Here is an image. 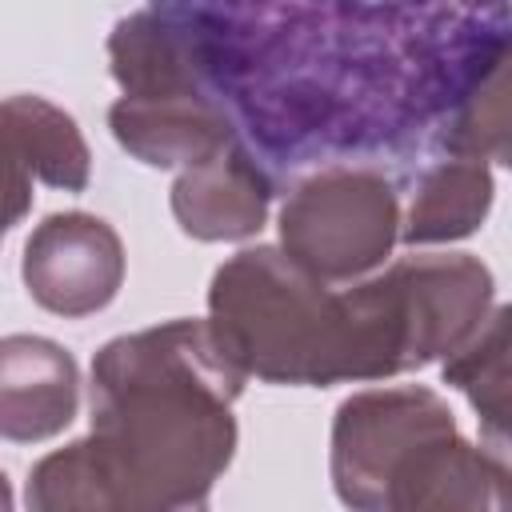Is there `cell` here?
Returning <instances> with one entry per match:
<instances>
[{
  "instance_id": "obj_13",
  "label": "cell",
  "mask_w": 512,
  "mask_h": 512,
  "mask_svg": "<svg viewBox=\"0 0 512 512\" xmlns=\"http://www.w3.org/2000/svg\"><path fill=\"white\" fill-rule=\"evenodd\" d=\"M508 316L512 312L504 304H492L484 324L452 356H444L440 368L444 384L468 396L496 448H504L508 436Z\"/></svg>"
},
{
  "instance_id": "obj_7",
  "label": "cell",
  "mask_w": 512,
  "mask_h": 512,
  "mask_svg": "<svg viewBox=\"0 0 512 512\" xmlns=\"http://www.w3.org/2000/svg\"><path fill=\"white\" fill-rule=\"evenodd\" d=\"M108 68L124 96H192L212 88V36L176 8L124 16L108 36Z\"/></svg>"
},
{
  "instance_id": "obj_3",
  "label": "cell",
  "mask_w": 512,
  "mask_h": 512,
  "mask_svg": "<svg viewBox=\"0 0 512 512\" xmlns=\"http://www.w3.org/2000/svg\"><path fill=\"white\" fill-rule=\"evenodd\" d=\"M208 328L224 356L264 384H344V304L280 244L228 256L208 284Z\"/></svg>"
},
{
  "instance_id": "obj_12",
  "label": "cell",
  "mask_w": 512,
  "mask_h": 512,
  "mask_svg": "<svg viewBox=\"0 0 512 512\" xmlns=\"http://www.w3.org/2000/svg\"><path fill=\"white\" fill-rule=\"evenodd\" d=\"M0 132L32 172V180L84 192L92 180V152L80 124L44 96H4L0 100Z\"/></svg>"
},
{
  "instance_id": "obj_1",
  "label": "cell",
  "mask_w": 512,
  "mask_h": 512,
  "mask_svg": "<svg viewBox=\"0 0 512 512\" xmlns=\"http://www.w3.org/2000/svg\"><path fill=\"white\" fill-rule=\"evenodd\" d=\"M244 372L208 320H168L108 340L92 360L88 436L28 476L32 512L204 508L236 456Z\"/></svg>"
},
{
  "instance_id": "obj_11",
  "label": "cell",
  "mask_w": 512,
  "mask_h": 512,
  "mask_svg": "<svg viewBox=\"0 0 512 512\" xmlns=\"http://www.w3.org/2000/svg\"><path fill=\"white\" fill-rule=\"evenodd\" d=\"M492 168L472 156L436 160L412 192L408 212L400 216V240L404 244H452L472 236L488 212H492Z\"/></svg>"
},
{
  "instance_id": "obj_16",
  "label": "cell",
  "mask_w": 512,
  "mask_h": 512,
  "mask_svg": "<svg viewBox=\"0 0 512 512\" xmlns=\"http://www.w3.org/2000/svg\"><path fill=\"white\" fill-rule=\"evenodd\" d=\"M16 500H12V488H8V476L0 472V512H8Z\"/></svg>"
},
{
  "instance_id": "obj_4",
  "label": "cell",
  "mask_w": 512,
  "mask_h": 512,
  "mask_svg": "<svg viewBox=\"0 0 512 512\" xmlns=\"http://www.w3.org/2000/svg\"><path fill=\"white\" fill-rule=\"evenodd\" d=\"M344 384L392 380L452 356L492 312L496 280L472 252H412L340 292Z\"/></svg>"
},
{
  "instance_id": "obj_9",
  "label": "cell",
  "mask_w": 512,
  "mask_h": 512,
  "mask_svg": "<svg viewBox=\"0 0 512 512\" xmlns=\"http://www.w3.org/2000/svg\"><path fill=\"white\" fill-rule=\"evenodd\" d=\"M80 408V368L48 336H0V440L40 444L60 436Z\"/></svg>"
},
{
  "instance_id": "obj_14",
  "label": "cell",
  "mask_w": 512,
  "mask_h": 512,
  "mask_svg": "<svg viewBox=\"0 0 512 512\" xmlns=\"http://www.w3.org/2000/svg\"><path fill=\"white\" fill-rule=\"evenodd\" d=\"M504 44H496L492 60L476 72V80L464 88L448 128H444V148L452 156H472V160H496L508 164V112H504Z\"/></svg>"
},
{
  "instance_id": "obj_10",
  "label": "cell",
  "mask_w": 512,
  "mask_h": 512,
  "mask_svg": "<svg viewBox=\"0 0 512 512\" xmlns=\"http://www.w3.org/2000/svg\"><path fill=\"white\" fill-rule=\"evenodd\" d=\"M108 128L116 144L148 168H192L236 140V124L216 92L156 100L120 96L108 108Z\"/></svg>"
},
{
  "instance_id": "obj_5",
  "label": "cell",
  "mask_w": 512,
  "mask_h": 512,
  "mask_svg": "<svg viewBox=\"0 0 512 512\" xmlns=\"http://www.w3.org/2000/svg\"><path fill=\"white\" fill-rule=\"evenodd\" d=\"M280 248L324 284L376 272L400 240V200L384 172L332 164L300 180L280 208Z\"/></svg>"
},
{
  "instance_id": "obj_15",
  "label": "cell",
  "mask_w": 512,
  "mask_h": 512,
  "mask_svg": "<svg viewBox=\"0 0 512 512\" xmlns=\"http://www.w3.org/2000/svg\"><path fill=\"white\" fill-rule=\"evenodd\" d=\"M32 208V172L0 132V240L8 236L12 224H20Z\"/></svg>"
},
{
  "instance_id": "obj_2",
  "label": "cell",
  "mask_w": 512,
  "mask_h": 512,
  "mask_svg": "<svg viewBox=\"0 0 512 512\" xmlns=\"http://www.w3.org/2000/svg\"><path fill=\"white\" fill-rule=\"evenodd\" d=\"M332 488L360 512H504L500 448L460 436L448 400L424 384L352 392L332 416Z\"/></svg>"
},
{
  "instance_id": "obj_6",
  "label": "cell",
  "mask_w": 512,
  "mask_h": 512,
  "mask_svg": "<svg viewBox=\"0 0 512 512\" xmlns=\"http://www.w3.org/2000/svg\"><path fill=\"white\" fill-rule=\"evenodd\" d=\"M28 296L64 320L104 312L124 284V244L116 228L92 212L44 216L20 260Z\"/></svg>"
},
{
  "instance_id": "obj_8",
  "label": "cell",
  "mask_w": 512,
  "mask_h": 512,
  "mask_svg": "<svg viewBox=\"0 0 512 512\" xmlns=\"http://www.w3.org/2000/svg\"><path fill=\"white\" fill-rule=\"evenodd\" d=\"M172 216L184 236L220 244L248 240L264 228L272 208V176L248 144L228 140L192 168H180L172 184Z\"/></svg>"
}]
</instances>
